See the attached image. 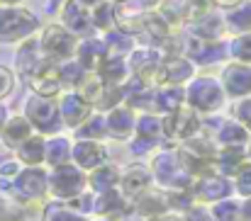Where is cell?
Wrapping results in <instances>:
<instances>
[{"label":"cell","mask_w":251,"mask_h":221,"mask_svg":"<svg viewBox=\"0 0 251 221\" xmlns=\"http://www.w3.org/2000/svg\"><path fill=\"white\" fill-rule=\"evenodd\" d=\"M37 29V17L22 7L15 5H2L0 7V42L12 44L27 39Z\"/></svg>","instance_id":"6da1fadb"},{"label":"cell","mask_w":251,"mask_h":221,"mask_svg":"<svg viewBox=\"0 0 251 221\" xmlns=\"http://www.w3.org/2000/svg\"><path fill=\"white\" fill-rule=\"evenodd\" d=\"M83 185H85V175L81 173V168H76V165H59L49 175V190L59 199L78 197L83 192Z\"/></svg>","instance_id":"7a4b0ae2"},{"label":"cell","mask_w":251,"mask_h":221,"mask_svg":"<svg viewBox=\"0 0 251 221\" xmlns=\"http://www.w3.org/2000/svg\"><path fill=\"white\" fill-rule=\"evenodd\" d=\"M154 177L164 185V187H173V190H183L190 185V173L183 168L180 158H176L173 153H161L154 160Z\"/></svg>","instance_id":"3957f363"},{"label":"cell","mask_w":251,"mask_h":221,"mask_svg":"<svg viewBox=\"0 0 251 221\" xmlns=\"http://www.w3.org/2000/svg\"><path fill=\"white\" fill-rule=\"evenodd\" d=\"M59 110H56V102L51 97H32L27 102V119L32 127H37L42 134H54L59 129Z\"/></svg>","instance_id":"277c9868"},{"label":"cell","mask_w":251,"mask_h":221,"mask_svg":"<svg viewBox=\"0 0 251 221\" xmlns=\"http://www.w3.org/2000/svg\"><path fill=\"white\" fill-rule=\"evenodd\" d=\"M12 190L22 199H39L49 190V175L42 168H37V165L27 168V170H20V175L12 182Z\"/></svg>","instance_id":"5b68a950"},{"label":"cell","mask_w":251,"mask_h":221,"mask_svg":"<svg viewBox=\"0 0 251 221\" xmlns=\"http://www.w3.org/2000/svg\"><path fill=\"white\" fill-rule=\"evenodd\" d=\"M39 44H42L44 56L49 59H69L76 51V39L61 27H47Z\"/></svg>","instance_id":"8992f818"},{"label":"cell","mask_w":251,"mask_h":221,"mask_svg":"<svg viewBox=\"0 0 251 221\" xmlns=\"http://www.w3.org/2000/svg\"><path fill=\"white\" fill-rule=\"evenodd\" d=\"M195 197L202 199V202H222L227 199V195L232 192L229 187V180L222 177V175H202L198 182H195Z\"/></svg>","instance_id":"52a82bcc"},{"label":"cell","mask_w":251,"mask_h":221,"mask_svg":"<svg viewBox=\"0 0 251 221\" xmlns=\"http://www.w3.org/2000/svg\"><path fill=\"white\" fill-rule=\"evenodd\" d=\"M29 83H32V88H34L37 95H42V97H54L56 90H59V85H61V73H59V68H56L51 61H47L37 73L29 78Z\"/></svg>","instance_id":"ba28073f"},{"label":"cell","mask_w":251,"mask_h":221,"mask_svg":"<svg viewBox=\"0 0 251 221\" xmlns=\"http://www.w3.org/2000/svg\"><path fill=\"white\" fill-rule=\"evenodd\" d=\"M71 155L81 170H95L105 163V148L95 141H81L71 148Z\"/></svg>","instance_id":"9c48e42d"},{"label":"cell","mask_w":251,"mask_h":221,"mask_svg":"<svg viewBox=\"0 0 251 221\" xmlns=\"http://www.w3.org/2000/svg\"><path fill=\"white\" fill-rule=\"evenodd\" d=\"M190 105H195L198 110H212V107H217L220 105V88L210 78L195 80L193 88H190Z\"/></svg>","instance_id":"30bf717a"},{"label":"cell","mask_w":251,"mask_h":221,"mask_svg":"<svg viewBox=\"0 0 251 221\" xmlns=\"http://www.w3.org/2000/svg\"><path fill=\"white\" fill-rule=\"evenodd\" d=\"M39 49H42V44H39L37 39H25L22 49L17 51V71L22 75L32 78V75L47 64V59H39V56H37Z\"/></svg>","instance_id":"8fae6325"},{"label":"cell","mask_w":251,"mask_h":221,"mask_svg":"<svg viewBox=\"0 0 251 221\" xmlns=\"http://www.w3.org/2000/svg\"><path fill=\"white\" fill-rule=\"evenodd\" d=\"M164 129H166L168 136H178V139H190L198 129V119L190 110H180L176 114H171L166 122H164Z\"/></svg>","instance_id":"7c38bea8"},{"label":"cell","mask_w":251,"mask_h":221,"mask_svg":"<svg viewBox=\"0 0 251 221\" xmlns=\"http://www.w3.org/2000/svg\"><path fill=\"white\" fill-rule=\"evenodd\" d=\"M0 136H2L7 148H20L32 136V124H29L27 117H12V119H7V124H5Z\"/></svg>","instance_id":"4fadbf2b"},{"label":"cell","mask_w":251,"mask_h":221,"mask_svg":"<svg viewBox=\"0 0 251 221\" xmlns=\"http://www.w3.org/2000/svg\"><path fill=\"white\" fill-rule=\"evenodd\" d=\"M88 102H85L81 95H66L64 100H61V117H64V122L66 124H71V127H76V124H81L85 122V117H88Z\"/></svg>","instance_id":"5bb4252c"},{"label":"cell","mask_w":251,"mask_h":221,"mask_svg":"<svg viewBox=\"0 0 251 221\" xmlns=\"http://www.w3.org/2000/svg\"><path fill=\"white\" fill-rule=\"evenodd\" d=\"M149 182H151V175L142 165H134L127 175H122V192L127 197H142Z\"/></svg>","instance_id":"9a60e30c"},{"label":"cell","mask_w":251,"mask_h":221,"mask_svg":"<svg viewBox=\"0 0 251 221\" xmlns=\"http://www.w3.org/2000/svg\"><path fill=\"white\" fill-rule=\"evenodd\" d=\"M17 155L22 163H27L29 168L39 165L44 158H47V141L42 136H29L22 146L17 148Z\"/></svg>","instance_id":"2e32d148"},{"label":"cell","mask_w":251,"mask_h":221,"mask_svg":"<svg viewBox=\"0 0 251 221\" xmlns=\"http://www.w3.org/2000/svg\"><path fill=\"white\" fill-rule=\"evenodd\" d=\"M120 182V173L112 168V165H100L93 170L90 175V187L98 192V195H105L110 190H115V185Z\"/></svg>","instance_id":"e0dca14e"},{"label":"cell","mask_w":251,"mask_h":221,"mask_svg":"<svg viewBox=\"0 0 251 221\" xmlns=\"http://www.w3.org/2000/svg\"><path fill=\"white\" fill-rule=\"evenodd\" d=\"M244 165V153L239 151L237 146L225 148L220 155H217V168L222 175H237Z\"/></svg>","instance_id":"ac0fdd59"},{"label":"cell","mask_w":251,"mask_h":221,"mask_svg":"<svg viewBox=\"0 0 251 221\" xmlns=\"http://www.w3.org/2000/svg\"><path fill=\"white\" fill-rule=\"evenodd\" d=\"M64 22L74 32H85L88 29V15H85L81 0H69L66 2V7H64Z\"/></svg>","instance_id":"d6986e66"},{"label":"cell","mask_w":251,"mask_h":221,"mask_svg":"<svg viewBox=\"0 0 251 221\" xmlns=\"http://www.w3.org/2000/svg\"><path fill=\"white\" fill-rule=\"evenodd\" d=\"M227 90L232 95H247L251 90V71L249 68H242V66H234L227 71Z\"/></svg>","instance_id":"ffe728a7"},{"label":"cell","mask_w":251,"mask_h":221,"mask_svg":"<svg viewBox=\"0 0 251 221\" xmlns=\"http://www.w3.org/2000/svg\"><path fill=\"white\" fill-rule=\"evenodd\" d=\"M69 158H71V146H69L66 139H51V141H47V158L44 160L49 165H54V168L66 165Z\"/></svg>","instance_id":"44dd1931"},{"label":"cell","mask_w":251,"mask_h":221,"mask_svg":"<svg viewBox=\"0 0 251 221\" xmlns=\"http://www.w3.org/2000/svg\"><path fill=\"white\" fill-rule=\"evenodd\" d=\"M122 207H125V197L117 195L115 190H110V192H105V195H100V197L95 199V209H98L100 214H105V217L120 214Z\"/></svg>","instance_id":"7402d4cb"},{"label":"cell","mask_w":251,"mask_h":221,"mask_svg":"<svg viewBox=\"0 0 251 221\" xmlns=\"http://www.w3.org/2000/svg\"><path fill=\"white\" fill-rule=\"evenodd\" d=\"M107 127L112 129V134H115V136L125 139V136L134 129V117H132L129 112H125V110H117V112H112V114H110Z\"/></svg>","instance_id":"603a6c76"},{"label":"cell","mask_w":251,"mask_h":221,"mask_svg":"<svg viewBox=\"0 0 251 221\" xmlns=\"http://www.w3.org/2000/svg\"><path fill=\"white\" fill-rule=\"evenodd\" d=\"M220 54H222V46H220V44L212 46L210 39H195V42H190V56H193V59H200V61H215Z\"/></svg>","instance_id":"cb8c5ba5"},{"label":"cell","mask_w":251,"mask_h":221,"mask_svg":"<svg viewBox=\"0 0 251 221\" xmlns=\"http://www.w3.org/2000/svg\"><path fill=\"white\" fill-rule=\"evenodd\" d=\"M190 64L188 61H183V59H173V61H168L164 68H159L156 73L161 75L159 80H185V78H190Z\"/></svg>","instance_id":"d4e9b609"},{"label":"cell","mask_w":251,"mask_h":221,"mask_svg":"<svg viewBox=\"0 0 251 221\" xmlns=\"http://www.w3.org/2000/svg\"><path fill=\"white\" fill-rule=\"evenodd\" d=\"M212 219L215 221H244L242 219V207L229 202V199H222L212 207Z\"/></svg>","instance_id":"484cf974"},{"label":"cell","mask_w":251,"mask_h":221,"mask_svg":"<svg viewBox=\"0 0 251 221\" xmlns=\"http://www.w3.org/2000/svg\"><path fill=\"white\" fill-rule=\"evenodd\" d=\"M78 56H81V66L95 68L98 64H102V46L95 42H83L78 46Z\"/></svg>","instance_id":"4316f807"},{"label":"cell","mask_w":251,"mask_h":221,"mask_svg":"<svg viewBox=\"0 0 251 221\" xmlns=\"http://www.w3.org/2000/svg\"><path fill=\"white\" fill-rule=\"evenodd\" d=\"M139 212L144 217H159L166 212V199L161 195H142L139 199Z\"/></svg>","instance_id":"83f0119b"},{"label":"cell","mask_w":251,"mask_h":221,"mask_svg":"<svg viewBox=\"0 0 251 221\" xmlns=\"http://www.w3.org/2000/svg\"><path fill=\"white\" fill-rule=\"evenodd\" d=\"M102 92V80L95 78V75H88V78H81V97L85 102H93L98 100Z\"/></svg>","instance_id":"f1b7e54d"},{"label":"cell","mask_w":251,"mask_h":221,"mask_svg":"<svg viewBox=\"0 0 251 221\" xmlns=\"http://www.w3.org/2000/svg\"><path fill=\"white\" fill-rule=\"evenodd\" d=\"M220 139H222V144H227V146H239V144L247 141V132H244L239 124H227V127L222 129Z\"/></svg>","instance_id":"f546056e"},{"label":"cell","mask_w":251,"mask_h":221,"mask_svg":"<svg viewBox=\"0 0 251 221\" xmlns=\"http://www.w3.org/2000/svg\"><path fill=\"white\" fill-rule=\"evenodd\" d=\"M159 132H161V124H159L154 117H144V119H139V124H137V134H139V139L154 141V139L159 136Z\"/></svg>","instance_id":"4dcf8cb0"},{"label":"cell","mask_w":251,"mask_h":221,"mask_svg":"<svg viewBox=\"0 0 251 221\" xmlns=\"http://www.w3.org/2000/svg\"><path fill=\"white\" fill-rule=\"evenodd\" d=\"M125 75V64H122V59H105L102 61V78L105 80H120Z\"/></svg>","instance_id":"1f68e13d"},{"label":"cell","mask_w":251,"mask_h":221,"mask_svg":"<svg viewBox=\"0 0 251 221\" xmlns=\"http://www.w3.org/2000/svg\"><path fill=\"white\" fill-rule=\"evenodd\" d=\"M229 22L234 29H251V5H244L242 10H237L229 17Z\"/></svg>","instance_id":"d6a6232c"},{"label":"cell","mask_w":251,"mask_h":221,"mask_svg":"<svg viewBox=\"0 0 251 221\" xmlns=\"http://www.w3.org/2000/svg\"><path fill=\"white\" fill-rule=\"evenodd\" d=\"M112 20H115V7L110 2H100L98 10H95V24L98 27H107Z\"/></svg>","instance_id":"836d02e7"},{"label":"cell","mask_w":251,"mask_h":221,"mask_svg":"<svg viewBox=\"0 0 251 221\" xmlns=\"http://www.w3.org/2000/svg\"><path fill=\"white\" fill-rule=\"evenodd\" d=\"M205 10H207V0H185L183 5V15L188 20H198L200 15H205Z\"/></svg>","instance_id":"e575fe53"},{"label":"cell","mask_w":251,"mask_h":221,"mask_svg":"<svg viewBox=\"0 0 251 221\" xmlns=\"http://www.w3.org/2000/svg\"><path fill=\"white\" fill-rule=\"evenodd\" d=\"M237 190L244 197H251V165H242V170L237 173Z\"/></svg>","instance_id":"d590c367"},{"label":"cell","mask_w":251,"mask_h":221,"mask_svg":"<svg viewBox=\"0 0 251 221\" xmlns=\"http://www.w3.org/2000/svg\"><path fill=\"white\" fill-rule=\"evenodd\" d=\"M232 51H234V56H237V59H242V61H251V37H242V39H237V42H234V46H232Z\"/></svg>","instance_id":"8d00e7d4"},{"label":"cell","mask_w":251,"mask_h":221,"mask_svg":"<svg viewBox=\"0 0 251 221\" xmlns=\"http://www.w3.org/2000/svg\"><path fill=\"white\" fill-rule=\"evenodd\" d=\"M47 221H85L81 214L71 212V209H56V212H49Z\"/></svg>","instance_id":"74e56055"},{"label":"cell","mask_w":251,"mask_h":221,"mask_svg":"<svg viewBox=\"0 0 251 221\" xmlns=\"http://www.w3.org/2000/svg\"><path fill=\"white\" fill-rule=\"evenodd\" d=\"M12 85H15L12 73H10L7 68H2V66H0V97H5V95L12 90Z\"/></svg>","instance_id":"f35d334b"},{"label":"cell","mask_w":251,"mask_h":221,"mask_svg":"<svg viewBox=\"0 0 251 221\" xmlns=\"http://www.w3.org/2000/svg\"><path fill=\"white\" fill-rule=\"evenodd\" d=\"M59 73H61V78L64 80H69V83H81V68L76 66V64H66L64 68H59Z\"/></svg>","instance_id":"ab89813d"},{"label":"cell","mask_w":251,"mask_h":221,"mask_svg":"<svg viewBox=\"0 0 251 221\" xmlns=\"http://www.w3.org/2000/svg\"><path fill=\"white\" fill-rule=\"evenodd\" d=\"M105 132V124H102V119H93V122H88V127L81 129V136H100Z\"/></svg>","instance_id":"60d3db41"},{"label":"cell","mask_w":251,"mask_h":221,"mask_svg":"<svg viewBox=\"0 0 251 221\" xmlns=\"http://www.w3.org/2000/svg\"><path fill=\"white\" fill-rule=\"evenodd\" d=\"M178 102H180V90H168L166 95L161 97V107H166L168 112L173 107H178Z\"/></svg>","instance_id":"b9f144b4"},{"label":"cell","mask_w":251,"mask_h":221,"mask_svg":"<svg viewBox=\"0 0 251 221\" xmlns=\"http://www.w3.org/2000/svg\"><path fill=\"white\" fill-rule=\"evenodd\" d=\"M0 175H2V177H17V175H20V163H17V160L2 163V168H0Z\"/></svg>","instance_id":"7bdbcfd3"},{"label":"cell","mask_w":251,"mask_h":221,"mask_svg":"<svg viewBox=\"0 0 251 221\" xmlns=\"http://www.w3.org/2000/svg\"><path fill=\"white\" fill-rule=\"evenodd\" d=\"M188 221H215L212 214H207L205 209H190L188 212Z\"/></svg>","instance_id":"ee69618b"},{"label":"cell","mask_w":251,"mask_h":221,"mask_svg":"<svg viewBox=\"0 0 251 221\" xmlns=\"http://www.w3.org/2000/svg\"><path fill=\"white\" fill-rule=\"evenodd\" d=\"M239 114L244 117V122H247V124H251V102H244V105H242Z\"/></svg>","instance_id":"f6af8a7d"},{"label":"cell","mask_w":251,"mask_h":221,"mask_svg":"<svg viewBox=\"0 0 251 221\" xmlns=\"http://www.w3.org/2000/svg\"><path fill=\"white\" fill-rule=\"evenodd\" d=\"M242 219H244V221H251V197L247 199V204L242 207Z\"/></svg>","instance_id":"bcb514c9"},{"label":"cell","mask_w":251,"mask_h":221,"mask_svg":"<svg viewBox=\"0 0 251 221\" xmlns=\"http://www.w3.org/2000/svg\"><path fill=\"white\" fill-rule=\"evenodd\" d=\"M5 124H7V110L0 105V134H2V129H5Z\"/></svg>","instance_id":"7dc6e473"},{"label":"cell","mask_w":251,"mask_h":221,"mask_svg":"<svg viewBox=\"0 0 251 221\" xmlns=\"http://www.w3.org/2000/svg\"><path fill=\"white\" fill-rule=\"evenodd\" d=\"M5 212H7V207H5V199L0 197V221H2V217H5Z\"/></svg>","instance_id":"c3c4849f"},{"label":"cell","mask_w":251,"mask_h":221,"mask_svg":"<svg viewBox=\"0 0 251 221\" xmlns=\"http://www.w3.org/2000/svg\"><path fill=\"white\" fill-rule=\"evenodd\" d=\"M215 2H220V5H237L239 0H215Z\"/></svg>","instance_id":"681fc988"},{"label":"cell","mask_w":251,"mask_h":221,"mask_svg":"<svg viewBox=\"0 0 251 221\" xmlns=\"http://www.w3.org/2000/svg\"><path fill=\"white\" fill-rule=\"evenodd\" d=\"M17 2H22V0H0V5H17Z\"/></svg>","instance_id":"f907efd6"},{"label":"cell","mask_w":251,"mask_h":221,"mask_svg":"<svg viewBox=\"0 0 251 221\" xmlns=\"http://www.w3.org/2000/svg\"><path fill=\"white\" fill-rule=\"evenodd\" d=\"M81 2H83V5L85 2H90V5H93V2H100V0H81Z\"/></svg>","instance_id":"816d5d0a"},{"label":"cell","mask_w":251,"mask_h":221,"mask_svg":"<svg viewBox=\"0 0 251 221\" xmlns=\"http://www.w3.org/2000/svg\"><path fill=\"white\" fill-rule=\"evenodd\" d=\"M102 221H110V219H102Z\"/></svg>","instance_id":"f5cc1de1"},{"label":"cell","mask_w":251,"mask_h":221,"mask_svg":"<svg viewBox=\"0 0 251 221\" xmlns=\"http://www.w3.org/2000/svg\"><path fill=\"white\" fill-rule=\"evenodd\" d=\"M54 2H59V0H54Z\"/></svg>","instance_id":"db71d44e"},{"label":"cell","mask_w":251,"mask_h":221,"mask_svg":"<svg viewBox=\"0 0 251 221\" xmlns=\"http://www.w3.org/2000/svg\"><path fill=\"white\" fill-rule=\"evenodd\" d=\"M249 153H251V148H249Z\"/></svg>","instance_id":"11a10c76"}]
</instances>
